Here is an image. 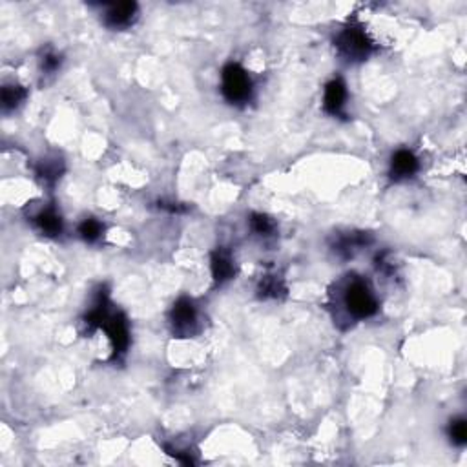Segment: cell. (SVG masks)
<instances>
[{
  "instance_id": "6da1fadb",
  "label": "cell",
  "mask_w": 467,
  "mask_h": 467,
  "mask_svg": "<svg viewBox=\"0 0 467 467\" xmlns=\"http://www.w3.org/2000/svg\"><path fill=\"white\" fill-rule=\"evenodd\" d=\"M343 303L347 307L349 314L356 319L371 318L378 310V301H376L374 294L369 289V285L361 280L351 281V285L345 289Z\"/></svg>"
},
{
  "instance_id": "7a4b0ae2",
  "label": "cell",
  "mask_w": 467,
  "mask_h": 467,
  "mask_svg": "<svg viewBox=\"0 0 467 467\" xmlns=\"http://www.w3.org/2000/svg\"><path fill=\"white\" fill-rule=\"evenodd\" d=\"M336 48L345 61L356 63L369 57L372 49V42L360 26H347L336 37Z\"/></svg>"
},
{
  "instance_id": "3957f363",
  "label": "cell",
  "mask_w": 467,
  "mask_h": 467,
  "mask_svg": "<svg viewBox=\"0 0 467 467\" xmlns=\"http://www.w3.org/2000/svg\"><path fill=\"white\" fill-rule=\"evenodd\" d=\"M252 81L239 64H228L223 70V95L228 102L241 104L251 99Z\"/></svg>"
},
{
  "instance_id": "277c9868",
  "label": "cell",
  "mask_w": 467,
  "mask_h": 467,
  "mask_svg": "<svg viewBox=\"0 0 467 467\" xmlns=\"http://www.w3.org/2000/svg\"><path fill=\"white\" fill-rule=\"evenodd\" d=\"M101 327L106 331L111 345H113V352L116 354L126 352L128 343H130V331H128V323H126L125 316L122 314L108 312L106 318L102 319Z\"/></svg>"
},
{
  "instance_id": "5b68a950",
  "label": "cell",
  "mask_w": 467,
  "mask_h": 467,
  "mask_svg": "<svg viewBox=\"0 0 467 467\" xmlns=\"http://www.w3.org/2000/svg\"><path fill=\"white\" fill-rule=\"evenodd\" d=\"M170 319H172L175 333L188 334L192 333L193 325L198 322V312H196V307H193L190 299L181 298L179 301H175L172 314H170Z\"/></svg>"
},
{
  "instance_id": "8992f818",
  "label": "cell",
  "mask_w": 467,
  "mask_h": 467,
  "mask_svg": "<svg viewBox=\"0 0 467 467\" xmlns=\"http://www.w3.org/2000/svg\"><path fill=\"white\" fill-rule=\"evenodd\" d=\"M345 99H347V88L343 84L342 79H334L325 88V95H323V108L331 116H340L345 106Z\"/></svg>"
},
{
  "instance_id": "52a82bcc",
  "label": "cell",
  "mask_w": 467,
  "mask_h": 467,
  "mask_svg": "<svg viewBox=\"0 0 467 467\" xmlns=\"http://www.w3.org/2000/svg\"><path fill=\"white\" fill-rule=\"evenodd\" d=\"M137 17V4L135 2H122V4L111 6L110 10L104 15V22L106 26L113 29L128 28Z\"/></svg>"
},
{
  "instance_id": "ba28073f",
  "label": "cell",
  "mask_w": 467,
  "mask_h": 467,
  "mask_svg": "<svg viewBox=\"0 0 467 467\" xmlns=\"http://www.w3.org/2000/svg\"><path fill=\"white\" fill-rule=\"evenodd\" d=\"M418 170V159L414 157L413 152L409 150H400L393 155L390 161V175L398 181V179H407Z\"/></svg>"
},
{
  "instance_id": "9c48e42d",
  "label": "cell",
  "mask_w": 467,
  "mask_h": 467,
  "mask_svg": "<svg viewBox=\"0 0 467 467\" xmlns=\"http://www.w3.org/2000/svg\"><path fill=\"white\" fill-rule=\"evenodd\" d=\"M234 274H236V269H234L230 254L225 251H217L212 255V276L216 283H225V281L232 280Z\"/></svg>"
},
{
  "instance_id": "30bf717a",
  "label": "cell",
  "mask_w": 467,
  "mask_h": 467,
  "mask_svg": "<svg viewBox=\"0 0 467 467\" xmlns=\"http://www.w3.org/2000/svg\"><path fill=\"white\" fill-rule=\"evenodd\" d=\"M35 223L39 227L40 232H44L46 236H58L63 232V219L55 212L54 208H48L40 212L39 216L35 217Z\"/></svg>"
},
{
  "instance_id": "8fae6325",
  "label": "cell",
  "mask_w": 467,
  "mask_h": 467,
  "mask_svg": "<svg viewBox=\"0 0 467 467\" xmlns=\"http://www.w3.org/2000/svg\"><path fill=\"white\" fill-rule=\"evenodd\" d=\"M26 99V90L19 84H10L2 88V108L15 110Z\"/></svg>"
},
{
  "instance_id": "7c38bea8",
  "label": "cell",
  "mask_w": 467,
  "mask_h": 467,
  "mask_svg": "<svg viewBox=\"0 0 467 467\" xmlns=\"http://www.w3.org/2000/svg\"><path fill=\"white\" fill-rule=\"evenodd\" d=\"M285 292V287L280 278L276 276H267L265 280L260 285V296L261 298H278Z\"/></svg>"
},
{
  "instance_id": "4fadbf2b",
  "label": "cell",
  "mask_w": 467,
  "mask_h": 467,
  "mask_svg": "<svg viewBox=\"0 0 467 467\" xmlns=\"http://www.w3.org/2000/svg\"><path fill=\"white\" fill-rule=\"evenodd\" d=\"M79 234L84 241L88 243H93L101 237L102 234V225L97 219H86V221H82V225L79 227Z\"/></svg>"
},
{
  "instance_id": "5bb4252c",
  "label": "cell",
  "mask_w": 467,
  "mask_h": 467,
  "mask_svg": "<svg viewBox=\"0 0 467 467\" xmlns=\"http://www.w3.org/2000/svg\"><path fill=\"white\" fill-rule=\"evenodd\" d=\"M251 223H252V228H254L258 234H261V236H270L276 228L274 221H272L270 217L263 216V214H255V216H252Z\"/></svg>"
},
{
  "instance_id": "9a60e30c",
  "label": "cell",
  "mask_w": 467,
  "mask_h": 467,
  "mask_svg": "<svg viewBox=\"0 0 467 467\" xmlns=\"http://www.w3.org/2000/svg\"><path fill=\"white\" fill-rule=\"evenodd\" d=\"M449 436L457 445H464L467 440V425L466 420H454L451 427H449Z\"/></svg>"
},
{
  "instance_id": "2e32d148",
  "label": "cell",
  "mask_w": 467,
  "mask_h": 467,
  "mask_svg": "<svg viewBox=\"0 0 467 467\" xmlns=\"http://www.w3.org/2000/svg\"><path fill=\"white\" fill-rule=\"evenodd\" d=\"M39 175L44 179V181H48V183H55L58 177H61V168H58L57 161H44V164L39 168Z\"/></svg>"
},
{
  "instance_id": "e0dca14e",
  "label": "cell",
  "mask_w": 467,
  "mask_h": 467,
  "mask_svg": "<svg viewBox=\"0 0 467 467\" xmlns=\"http://www.w3.org/2000/svg\"><path fill=\"white\" fill-rule=\"evenodd\" d=\"M58 66H61V55H57L55 52H46L42 57V70L46 73H54L57 72Z\"/></svg>"
}]
</instances>
